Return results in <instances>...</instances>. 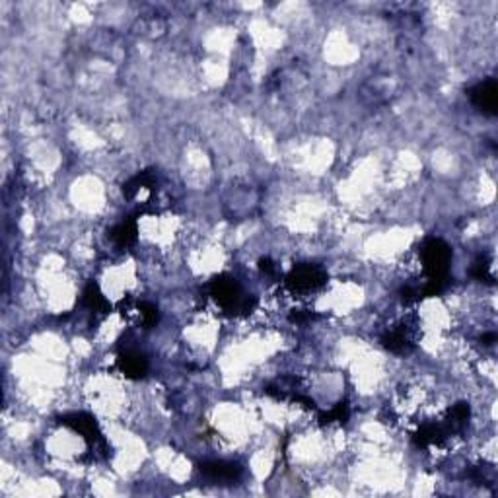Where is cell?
Returning <instances> with one entry per match:
<instances>
[{
	"instance_id": "5bb4252c",
	"label": "cell",
	"mask_w": 498,
	"mask_h": 498,
	"mask_svg": "<svg viewBox=\"0 0 498 498\" xmlns=\"http://www.w3.org/2000/svg\"><path fill=\"white\" fill-rule=\"evenodd\" d=\"M349 415H351V409H349V405H347V403H339V405H335V407L331 409V411L323 413V415L319 417V421H321V425H331V423H347V421H349Z\"/></svg>"
},
{
	"instance_id": "7a4b0ae2",
	"label": "cell",
	"mask_w": 498,
	"mask_h": 498,
	"mask_svg": "<svg viewBox=\"0 0 498 498\" xmlns=\"http://www.w3.org/2000/svg\"><path fill=\"white\" fill-rule=\"evenodd\" d=\"M421 259H423V267H425V273L428 275V280L446 285L448 265L449 259H452V251H449L448 244L438 239V237L426 239L423 247H421Z\"/></svg>"
},
{
	"instance_id": "3957f363",
	"label": "cell",
	"mask_w": 498,
	"mask_h": 498,
	"mask_svg": "<svg viewBox=\"0 0 498 498\" xmlns=\"http://www.w3.org/2000/svg\"><path fill=\"white\" fill-rule=\"evenodd\" d=\"M58 423L73 428L74 432L80 434L82 438L88 442V446L94 449L96 456L106 458L107 452H109V446H107L106 438H104V434L99 430L96 418L92 417V415H88V413H70V415L61 417Z\"/></svg>"
},
{
	"instance_id": "30bf717a",
	"label": "cell",
	"mask_w": 498,
	"mask_h": 498,
	"mask_svg": "<svg viewBox=\"0 0 498 498\" xmlns=\"http://www.w3.org/2000/svg\"><path fill=\"white\" fill-rule=\"evenodd\" d=\"M111 237L119 247H131L137 244V237H139V228H137V220L129 218V220H123L121 224H117L111 230Z\"/></svg>"
},
{
	"instance_id": "ac0fdd59",
	"label": "cell",
	"mask_w": 498,
	"mask_h": 498,
	"mask_svg": "<svg viewBox=\"0 0 498 498\" xmlns=\"http://www.w3.org/2000/svg\"><path fill=\"white\" fill-rule=\"evenodd\" d=\"M494 341H497V333H489V335L483 337V343L485 344H492Z\"/></svg>"
},
{
	"instance_id": "7c38bea8",
	"label": "cell",
	"mask_w": 498,
	"mask_h": 498,
	"mask_svg": "<svg viewBox=\"0 0 498 498\" xmlns=\"http://www.w3.org/2000/svg\"><path fill=\"white\" fill-rule=\"evenodd\" d=\"M469 417H471V409H469V405H467V403H456V405L448 411L444 425H446L449 432H459V430L469 423Z\"/></svg>"
},
{
	"instance_id": "2e32d148",
	"label": "cell",
	"mask_w": 498,
	"mask_h": 498,
	"mask_svg": "<svg viewBox=\"0 0 498 498\" xmlns=\"http://www.w3.org/2000/svg\"><path fill=\"white\" fill-rule=\"evenodd\" d=\"M259 269H261L265 275H275V273H277V267H275V263L270 261L269 257H265V259L259 261Z\"/></svg>"
},
{
	"instance_id": "9c48e42d",
	"label": "cell",
	"mask_w": 498,
	"mask_h": 498,
	"mask_svg": "<svg viewBox=\"0 0 498 498\" xmlns=\"http://www.w3.org/2000/svg\"><path fill=\"white\" fill-rule=\"evenodd\" d=\"M449 436V430L446 425H425L418 428L413 440L418 448H428V446H438Z\"/></svg>"
},
{
	"instance_id": "4fadbf2b",
	"label": "cell",
	"mask_w": 498,
	"mask_h": 498,
	"mask_svg": "<svg viewBox=\"0 0 498 498\" xmlns=\"http://www.w3.org/2000/svg\"><path fill=\"white\" fill-rule=\"evenodd\" d=\"M471 273H473V277L477 278V280H481V282H489V285H492L494 282V275H492V263H490V259L487 257V255H481L477 261L473 263V269H471Z\"/></svg>"
},
{
	"instance_id": "ba28073f",
	"label": "cell",
	"mask_w": 498,
	"mask_h": 498,
	"mask_svg": "<svg viewBox=\"0 0 498 498\" xmlns=\"http://www.w3.org/2000/svg\"><path fill=\"white\" fill-rule=\"evenodd\" d=\"M117 368L121 370V374H125L131 380H140L147 376L148 372V360L139 354V352H125L117 359Z\"/></svg>"
},
{
	"instance_id": "52a82bcc",
	"label": "cell",
	"mask_w": 498,
	"mask_h": 498,
	"mask_svg": "<svg viewBox=\"0 0 498 498\" xmlns=\"http://www.w3.org/2000/svg\"><path fill=\"white\" fill-rule=\"evenodd\" d=\"M471 101L475 107L487 115L497 113L498 107V86L494 80H485L481 84H477L473 90L469 92Z\"/></svg>"
},
{
	"instance_id": "9a60e30c",
	"label": "cell",
	"mask_w": 498,
	"mask_h": 498,
	"mask_svg": "<svg viewBox=\"0 0 498 498\" xmlns=\"http://www.w3.org/2000/svg\"><path fill=\"white\" fill-rule=\"evenodd\" d=\"M137 310H139L140 323H142V327H144V329H150V327H154L156 323H158L160 313H158V308H156L154 304L140 302Z\"/></svg>"
},
{
	"instance_id": "6da1fadb",
	"label": "cell",
	"mask_w": 498,
	"mask_h": 498,
	"mask_svg": "<svg viewBox=\"0 0 498 498\" xmlns=\"http://www.w3.org/2000/svg\"><path fill=\"white\" fill-rule=\"evenodd\" d=\"M211 296L216 304H220L226 311H236V313H251L257 306V300L254 296H245L236 280L226 275H220L211 280L208 285Z\"/></svg>"
},
{
	"instance_id": "e0dca14e",
	"label": "cell",
	"mask_w": 498,
	"mask_h": 498,
	"mask_svg": "<svg viewBox=\"0 0 498 498\" xmlns=\"http://www.w3.org/2000/svg\"><path fill=\"white\" fill-rule=\"evenodd\" d=\"M311 318H313V313H310V311H296V313L290 316V319L296 321V323H304V321H308Z\"/></svg>"
},
{
	"instance_id": "8fae6325",
	"label": "cell",
	"mask_w": 498,
	"mask_h": 498,
	"mask_svg": "<svg viewBox=\"0 0 498 498\" xmlns=\"http://www.w3.org/2000/svg\"><path fill=\"white\" fill-rule=\"evenodd\" d=\"M82 302H84V306L88 310L96 311V313H107V311L111 310V304L107 302L106 296L101 294V290H99V286L96 282H90V285L86 286L84 296H82Z\"/></svg>"
},
{
	"instance_id": "277c9868",
	"label": "cell",
	"mask_w": 498,
	"mask_h": 498,
	"mask_svg": "<svg viewBox=\"0 0 498 498\" xmlns=\"http://www.w3.org/2000/svg\"><path fill=\"white\" fill-rule=\"evenodd\" d=\"M285 282L286 288L292 294H310L325 285L327 275L323 273V269H319L316 265H300V267L290 270Z\"/></svg>"
},
{
	"instance_id": "8992f818",
	"label": "cell",
	"mask_w": 498,
	"mask_h": 498,
	"mask_svg": "<svg viewBox=\"0 0 498 498\" xmlns=\"http://www.w3.org/2000/svg\"><path fill=\"white\" fill-rule=\"evenodd\" d=\"M201 473L211 479L214 483H222V485H230V483H236L242 477V467L239 463L234 461H206L201 466Z\"/></svg>"
},
{
	"instance_id": "5b68a950",
	"label": "cell",
	"mask_w": 498,
	"mask_h": 498,
	"mask_svg": "<svg viewBox=\"0 0 498 498\" xmlns=\"http://www.w3.org/2000/svg\"><path fill=\"white\" fill-rule=\"evenodd\" d=\"M417 339V323L405 319L382 337V344L387 351L395 352V354H409V352L415 351Z\"/></svg>"
}]
</instances>
